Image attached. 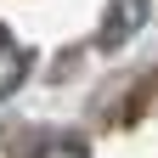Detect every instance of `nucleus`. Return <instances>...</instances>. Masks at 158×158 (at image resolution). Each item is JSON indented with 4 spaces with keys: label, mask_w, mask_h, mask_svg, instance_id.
Listing matches in <instances>:
<instances>
[{
    "label": "nucleus",
    "mask_w": 158,
    "mask_h": 158,
    "mask_svg": "<svg viewBox=\"0 0 158 158\" xmlns=\"http://www.w3.org/2000/svg\"><path fill=\"white\" fill-rule=\"evenodd\" d=\"M147 11H152V0H113V6H107V17H102V34H96V45H102V51H118L135 28L147 23Z\"/></svg>",
    "instance_id": "nucleus-1"
},
{
    "label": "nucleus",
    "mask_w": 158,
    "mask_h": 158,
    "mask_svg": "<svg viewBox=\"0 0 158 158\" xmlns=\"http://www.w3.org/2000/svg\"><path fill=\"white\" fill-rule=\"evenodd\" d=\"M23 73H28V51L0 28V96H11L17 85H23Z\"/></svg>",
    "instance_id": "nucleus-2"
},
{
    "label": "nucleus",
    "mask_w": 158,
    "mask_h": 158,
    "mask_svg": "<svg viewBox=\"0 0 158 158\" xmlns=\"http://www.w3.org/2000/svg\"><path fill=\"white\" fill-rule=\"evenodd\" d=\"M34 158H90V152H85V141H79V135H45Z\"/></svg>",
    "instance_id": "nucleus-3"
}]
</instances>
